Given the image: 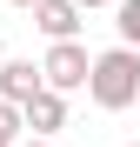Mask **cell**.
Masks as SVG:
<instances>
[{"label":"cell","mask_w":140,"mask_h":147,"mask_svg":"<svg viewBox=\"0 0 140 147\" xmlns=\"http://www.w3.org/2000/svg\"><path fill=\"white\" fill-rule=\"evenodd\" d=\"M0 67H7V40H0Z\"/></svg>","instance_id":"cell-11"},{"label":"cell","mask_w":140,"mask_h":147,"mask_svg":"<svg viewBox=\"0 0 140 147\" xmlns=\"http://www.w3.org/2000/svg\"><path fill=\"white\" fill-rule=\"evenodd\" d=\"M47 94V74L33 67V60H7L0 67V100H13V107H33Z\"/></svg>","instance_id":"cell-3"},{"label":"cell","mask_w":140,"mask_h":147,"mask_svg":"<svg viewBox=\"0 0 140 147\" xmlns=\"http://www.w3.org/2000/svg\"><path fill=\"white\" fill-rule=\"evenodd\" d=\"M20 134H27V107L0 100V147H20Z\"/></svg>","instance_id":"cell-7"},{"label":"cell","mask_w":140,"mask_h":147,"mask_svg":"<svg viewBox=\"0 0 140 147\" xmlns=\"http://www.w3.org/2000/svg\"><path fill=\"white\" fill-rule=\"evenodd\" d=\"M40 74H47V87H54V94H80V87L93 80V54H87L80 40H60V47H47Z\"/></svg>","instance_id":"cell-2"},{"label":"cell","mask_w":140,"mask_h":147,"mask_svg":"<svg viewBox=\"0 0 140 147\" xmlns=\"http://www.w3.org/2000/svg\"><path fill=\"white\" fill-rule=\"evenodd\" d=\"M87 100L100 107V114H127V107L140 100V54H133V47H107V54H93Z\"/></svg>","instance_id":"cell-1"},{"label":"cell","mask_w":140,"mask_h":147,"mask_svg":"<svg viewBox=\"0 0 140 147\" xmlns=\"http://www.w3.org/2000/svg\"><path fill=\"white\" fill-rule=\"evenodd\" d=\"M20 147H54V140H20Z\"/></svg>","instance_id":"cell-10"},{"label":"cell","mask_w":140,"mask_h":147,"mask_svg":"<svg viewBox=\"0 0 140 147\" xmlns=\"http://www.w3.org/2000/svg\"><path fill=\"white\" fill-rule=\"evenodd\" d=\"M80 13H87L80 0H40V7H33V27L60 47V40H74V34H80Z\"/></svg>","instance_id":"cell-4"},{"label":"cell","mask_w":140,"mask_h":147,"mask_svg":"<svg viewBox=\"0 0 140 147\" xmlns=\"http://www.w3.org/2000/svg\"><path fill=\"white\" fill-rule=\"evenodd\" d=\"M13 7H27V13H33V7H40V0H13Z\"/></svg>","instance_id":"cell-9"},{"label":"cell","mask_w":140,"mask_h":147,"mask_svg":"<svg viewBox=\"0 0 140 147\" xmlns=\"http://www.w3.org/2000/svg\"><path fill=\"white\" fill-rule=\"evenodd\" d=\"M27 127H33V140H54V134L67 127V94H54V87H47L40 100L27 107Z\"/></svg>","instance_id":"cell-5"},{"label":"cell","mask_w":140,"mask_h":147,"mask_svg":"<svg viewBox=\"0 0 140 147\" xmlns=\"http://www.w3.org/2000/svg\"><path fill=\"white\" fill-rule=\"evenodd\" d=\"M120 147H140V140H120Z\"/></svg>","instance_id":"cell-12"},{"label":"cell","mask_w":140,"mask_h":147,"mask_svg":"<svg viewBox=\"0 0 140 147\" xmlns=\"http://www.w3.org/2000/svg\"><path fill=\"white\" fill-rule=\"evenodd\" d=\"M113 27H120V47L140 54V0H120V7H113Z\"/></svg>","instance_id":"cell-6"},{"label":"cell","mask_w":140,"mask_h":147,"mask_svg":"<svg viewBox=\"0 0 140 147\" xmlns=\"http://www.w3.org/2000/svg\"><path fill=\"white\" fill-rule=\"evenodd\" d=\"M80 7H120V0H80Z\"/></svg>","instance_id":"cell-8"}]
</instances>
